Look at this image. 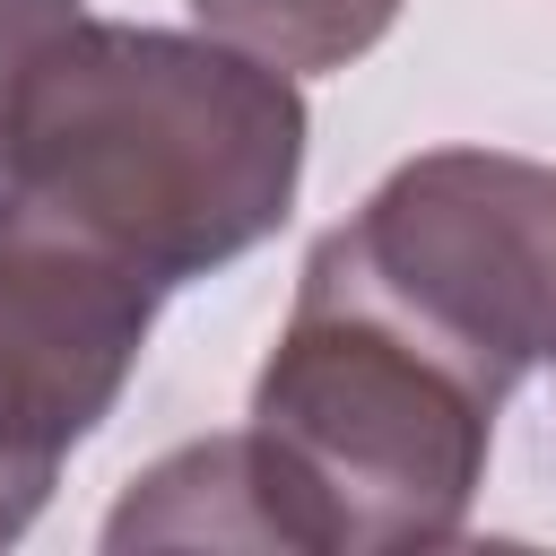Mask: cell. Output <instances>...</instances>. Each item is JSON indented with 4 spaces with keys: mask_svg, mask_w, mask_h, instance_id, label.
Wrapping results in <instances>:
<instances>
[{
    "mask_svg": "<svg viewBox=\"0 0 556 556\" xmlns=\"http://www.w3.org/2000/svg\"><path fill=\"white\" fill-rule=\"evenodd\" d=\"M78 17H87L78 0H0V130H9V104H17L26 70L43 61V43Z\"/></svg>",
    "mask_w": 556,
    "mask_h": 556,
    "instance_id": "obj_7",
    "label": "cell"
},
{
    "mask_svg": "<svg viewBox=\"0 0 556 556\" xmlns=\"http://www.w3.org/2000/svg\"><path fill=\"white\" fill-rule=\"evenodd\" d=\"M156 295L165 287L130 261L61 226L0 217V547L43 513L70 443H87L122 400Z\"/></svg>",
    "mask_w": 556,
    "mask_h": 556,
    "instance_id": "obj_4",
    "label": "cell"
},
{
    "mask_svg": "<svg viewBox=\"0 0 556 556\" xmlns=\"http://www.w3.org/2000/svg\"><path fill=\"white\" fill-rule=\"evenodd\" d=\"M295 174L304 96L287 70L113 17L61 26L0 130V217L61 226L156 287L278 235Z\"/></svg>",
    "mask_w": 556,
    "mask_h": 556,
    "instance_id": "obj_1",
    "label": "cell"
},
{
    "mask_svg": "<svg viewBox=\"0 0 556 556\" xmlns=\"http://www.w3.org/2000/svg\"><path fill=\"white\" fill-rule=\"evenodd\" d=\"M200 26L269 70H348L400 17V0H191Z\"/></svg>",
    "mask_w": 556,
    "mask_h": 556,
    "instance_id": "obj_6",
    "label": "cell"
},
{
    "mask_svg": "<svg viewBox=\"0 0 556 556\" xmlns=\"http://www.w3.org/2000/svg\"><path fill=\"white\" fill-rule=\"evenodd\" d=\"M200 539L208 547H278L269 539V513H261V486H252L243 434L182 443L104 521V547H200Z\"/></svg>",
    "mask_w": 556,
    "mask_h": 556,
    "instance_id": "obj_5",
    "label": "cell"
},
{
    "mask_svg": "<svg viewBox=\"0 0 556 556\" xmlns=\"http://www.w3.org/2000/svg\"><path fill=\"white\" fill-rule=\"evenodd\" d=\"M313 252H330L495 400L556 356V165L426 148Z\"/></svg>",
    "mask_w": 556,
    "mask_h": 556,
    "instance_id": "obj_3",
    "label": "cell"
},
{
    "mask_svg": "<svg viewBox=\"0 0 556 556\" xmlns=\"http://www.w3.org/2000/svg\"><path fill=\"white\" fill-rule=\"evenodd\" d=\"M495 408L486 382L313 252L243 426L269 539L295 556L452 547L486 478Z\"/></svg>",
    "mask_w": 556,
    "mask_h": 556,
    "instance_id": "obj_2",
    "label": "cell"
}]
</instances>
